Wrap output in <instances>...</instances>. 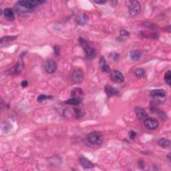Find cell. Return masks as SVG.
Returning <instances> with one entry per match:
<instances>
[{"instance_id": "obj_1", "label": "cell", "mask_w": 171, "mask_h": 171, "mask_svg": "<svg viewBox=\"0 0 171 171\" xmlns=\"http://www.w3.org/2000/svg\"><path fill=\"white\" fill-rule=\"evenodd\" d=\"M78 41L80 45L82 48L83 50L85 52L86 57L88 59H93L96 54L95 48L93 44L88 41L85 40L82 38H79Z\"/></svg>"}, {"instance_id": "obj_2", "label": "cell", "mask_w": 171, "mask_h": 171, "mask_svg": "<svg viewBox=\"0 0 171 171\" xmlns=\"http://www.w3.org/2000/svg\"><path fill=\"white\" fill-rule=\"evenodd\" d=\"M103 134L101 132L95 131L88 134L86 136V140L90 144L93 145H100L103 142Z\"/></svg>"}, {"instance_id": "obj_3", "label": "cell", "mask_w": 171, "mask_h": 171, "mask_svg": "<svg viewBox=\"0 0 171 171\" xmlns=\"http://www.w3.org/2000/svg\"><path fill=\"white\" fill-rule=\"evenodd\" d=\"M126 4L128 6V12L130 13V15L132 17L138 16L140 13L141 11V7L140 4L138 1H131V0H129V1H126Z\"/></svg>"}, {"instance_id": "obj_4", "label": "cell", "mask_w": 171, "mask_h": 171, "mask_svg": "<svg viewBox=\"0 0 171 171\" xmlns=\"http://www.w3.org/2000/svg\"><path fill=\"white\" fill-rule=\"evenodd\" d=\"M44 3L42 1H37V0H24V1H19L18 2V6L28 9H33L36 6L40 4Z\"/></svg>"}, {"instance_id": "obj_5", "label": "cell", "mask_w": 171, "mask_h": 171, "mask_svg": "<svg viewBox=\"0 0 171 171\" xmlns=\"http://www.w3.org/2000/svg\"><path fill=\"white\" fill-rule=\"evenodd\" d=\"M84 80V73L81 69H75L70 76V80L74 84H80Z\"/></svg>"}, {"instance_id": "obj_6", "label": "cell", "mask_w": 171, "mask_h": 171, "mask_svg": "<svg viewBox=\"0 0 171 171\" xmlns=\"http://www.w3.org/2000/svg\"><path fill=\"white\" fill-rule=\"evenodd\" d=\"M144 124L146 128H148L150 131L156 130L159 126V122L156 119L153 118H146L144 119Z\"/></svg>"}, {"instance_id": "obj_7", "label": "cell", "mask_w": 171, "mask_h": 171, "mask_svg": "<svg viewBox=\"0 0 171 171\" xmlns=\"http://www.w3.org/2000/svg\"><path fill=\"white\" fill-rule=\"evenodd\" d=\"M110 78L112 82L118 84H121L124 82V76L123 74L118 70L112 71L111 73H110Z\"/></svg>"}, {"instance_id": "obj_8", "label": "cell", "mask_w": 171, "mask_h": 171, "mask_svg": "<svg viewBox=\"0 0 171 171\" xmlns=\"http://www.w3.org/2000/svg\"><path fill=\"white\" fill-rule=\"evenodd\" d=\"M44 70L47 72L48 74H54L56 71L57 66L56 62L54 60H47L44 63Z\"/></svg>"}, {"instance_id": "obj_9", "label": "cell", "mask_w": 171, "mask_h": 171, "mask_svg": "<svg viewBox=\"0 0 171 171\" xmlns=\"http://www.w3.org/2000/svg\"><path fill=\"white\" fill-rule=\"evenodd\" d=\"M76 21L80 26H85L88 23L89 17L86 13H80L76 16Z\"/></svg>"}, {"instance_id": "obj_10", "label": "cell", "mask_w": 171, "mask_h": 171, "mask_svg": "<svg viewBox=\"0 0 171 171\" xmlns=\"http://www.w3.org/2000/svg\"><path fill=\"white\" fill-rule=\"evenodd\" d=\"M78 161L82 167L84 168H86V169H90V168H93L94 167V165L91 161L89 160L88 158L84 157L82 156L79 157Z\"/></svg>"}, {"instance_id": "obj_11", "label": "cell", "mask_w": 171, "mask_h": 171, "mask_svg": "<svg viewBox=\"0 0 171 171\" xmlns=\"http://www.w3.org/2000/svg\"><path fill=\"white\" fill-rule=\"evenodd\" d=\"M4 18L8 21H13L15 20V13L13 9L11 8H6L4 11Z\"/></svg>"}, {"instance_id": "obj_12", "label": "cell", "mask_w": 171, "mask_h": 171, "mask_svg": "<svg viewBox=\"0 0 171 171\" xmlns=\"http://www.w3.org/2000/svg\"><path fill=\"white\" fill-rule=\"evenodd\" d=\"M99 64H100V68L102 72H105V73H108V72H110V67L108 65L106 61L105 57L104 56L100 57Z\"/></svg>"}, {"instance_id": "obj_13", "label": "cell", "mask_w": 171, "mask_h": 171, "mask_svg": "<svg viewBox=\"0 0 171 171\" xmlns=\"http://www.w3.org/2000/svg\"><path fill=\"white\" fill-rule=\"evenodd\" d=\"M149 95L151 97L163 98L166 96V92L163 89H155V90H150L149 92Z\"/></svg>"}, {"instance_id": "obj_14", "label": "cell", "mask_w": 171, "mask_h": 171, "mask_svg": "<svg viewBox=\"0 0 171 171\" xmlns=\"http://www.w3.org/2000/svg\"><path fill=\"white\" fill-rule=\"evenodd\" d=\"M104 90L106 94L107 95L108 97H111L112 96L117 95L118 94V90L116 88L112 87V86L108 85V84L105 86Z\"/></svg>"}, {"instance_id": "obj_15", "label": "cell", "mask_w": 171, "mask_h": 171, "mask_svg": "<svg viewBox=\"0 0 171 171\" xmlns=\"http://www.w3.org/2000/svg\"><path fill=\"white\" fill-rule=\"evenodd\" d=\"M135 113L136 114V116L139 119H145L147 117V113L143 109V108L136 106L135 108Z\"/></svg>"}, {"instance_id": "obj_16", "label": "cell", "mask_w": 171, "mask_h": 171, "mask_svg": "<svg viewBox=\"0 0 171 171\" xmlns=\"http://www.w3.org/2000/svg\"><path fill=\"white\" fill-rule=\"evenodd\" d=\"M23 68V60H20L16 64L15 66L13 67V70H12V71H13L14 74H20V72H21V71L22 70Z\"/></svg>"}, {"instance_id": "obj_17", "label": "cell", "mask_w": 171, "mask_h": 171, "mask_svg": "<svg viewBox=\"0 0 171 171\" xmlns=\"http://www.w3.org/2000/svg\"><path fill=\"white\" fill-rule=\"evenodd\" d=\"M84 92L82 89L80 88H75L71 92V96L72 98H80L83 95Z\"/></svg>"}, {"instance_id": "obj_18", "label": "cell", "mask_w": 171, "mask_h": 171, "mask_svg": "<svg viewBox=\"0 0 171 171\" xmlns=\"http://www.w3.org/2000/svg\"><path fill=\"white\" fill-rule=\"evenodd\" d=\"M158 144L160 147L163 148H169L170 147L171 143L169 140L166 138H161L158 140Z\"/></svg>"}, {"instance_id": "obj_19", "label": "cell", "mask_w": 171, "mask_h": 171, "mask_svg": "<svg viewBox=\"0 0 171 171\" xmlns=\"http://www.w3.org/2000/svg\"><path fill=\"white\" fill-rule=\"evenodd\" d=\"M67 104L70 105H73V106H78L79 104H80L82 103V100L80 98H72L70 99H68L66 100L64 102Z\"/></svg>"}, {"instance_id": "obj_20", "label": "cell", "mask_w": 171, "mask_h": 171, "mask_svg": "<svg viewBox=\"0 0 171 171\" xmlns=\"http://www.w3.org/2000/svg\"><path fill=\"white\" fill-rule=\"evenodd\" d=\"M142 56V54L140 52L138 51V50H134V51H132L131 52V54H130V57H131V60H138Z\"/></svg>"}, {"instance_id": "obj_21", "label": "cell", "mask_w": 171, "mask_h": 171, "mask_svg": "<svg viewBox=\"0 0 171 171\" xmlns=\"http://www.w3.org/2000/svg\"><path fill=\"white\" fill-rule=\"evenodd\" d=\"M16 39H17V36H4L1 38V44H3L4 43L10 42Z\"/></svg>"}, {"instance_id": "obj_22", "label": "cell", "mask_w": 171, "mask_h": 171, "mask_svg": "<svg viewBox=\"0 0 171 171\" xmlns=\"http://www.w3.org/2000/svg\"><path fill=\"white\" fill-rule=\"evenodd\" d=\"M54 98V96H53L45 95V94H40L37 98V101H38V102L42 103L43 102H44L45 100H48V99H52V98Z\"/></svg>"}, {"instance_id": "obj_23", "label": "cell", "mask_w": 171, "mask_h": 171, "mask_svg": "<svg viewBox=\"0 0 171 171\" xmlns=\"http://www.w3.org/2000/svg\"><path fill=\"white\" fill-rule=\"evenodd\" d=\"M135 76L138 78H144L146 76V72L143 68H138L135 70Z\"/></svg>"}, {"instance_id": "obj_24", "label": "cell", "mask_w": 171, "mask_h": 171, "mask_svg": "<svg viewBox=\"0 0 171 171\" xmlns=\"http://www.w3.org/2000/svg\"><path fill=\"white\" fill-rule=\"evenodd\" d=\"M74 115H75V117L77 119L82 118L84 116V114H85V113H84V112L82 109H79V108H74Z\"/></svg>"}, {"instance_id": "obj_25", "label": "cell", "mask_w": 171, "mask_h": 171, "mask_svg": "<svg viewBox=\"0 0 171 171\" xmlns=\"http://www.w3.org/2000/svg\"><path fill=\"white\" fill-rule=\"evenodd\" d=\"M119 54L116 52H111L108 56V58L111 62H116L119 59Z\"/></svg>"}, {"instance_id": "obj_26", "label": "cell", "mask_w": 171, "mask_h": 171, "mask_svg": "<svg viewBox=\"0 0 171 171\" xmlns=\"http://www.w3.org/2000/svg\"><path fill=\"white\" fill-rule=\"evenodd\" d=\"M164 80H165V82L167 83L168 86H170L171 84V72L170 70L167 71L165 74V77H164Z\"/></svg>"}, {"instance_id": "obj_27", "label": "cell", "mask_w": 171, "mask_h": 171, "mask_svg": "<svg viewBox=\"0 0 171 171\" xmlns=\"http://www.w3.org/2000/svg\"><path fill=\"white\" fill-rule=\"evenodd\" d=\"M53 48H54V53H55V54H56V56H59V55L60 54V47L59 46V45H55L54 47H53Z\"/></svg>"}, {"instance_id": "obj_28", "label": "cell", "mask_w": 171, "mask_h": 171, "mask_svg": "<svg viewBox=\"0 0 171 171\" xmlns=\"http://www.w3.org/2000/svg\"><path fill=\"white\" fill-rule=\"evenodd\" d=\"M136 135H137V133L134 131H131L128 132V136L130 137V138L132 140H134V138H135Z\"/></svg>"}, {"instance_id": "obj_29", "label": "cell", "mask_w": 171, "mask_h": 171, "mask_svg": "<svg viewBox=\"0 0 171 171\" xmlns=\"http://www.w3.org/2000/svg\"><path fill=\"white\" fill-rule=\"evenodd\" d=\"M120 33L122 37H127V36H128L130 34L129 32L126 30H121L120 32Z\"/></svg>"}, {"instance_id": "obj_30", "label": "cell", "mask_w": 171, "mask_h": 171, "mask_svg": "<svg viewBox=\"0 0 171 171\" xmlns=\"http://www.w3.org/2000/svg\"><path fill=\"white\" fill-rule=\"evenodd\" d=\"M21 86H22L23 88L27 87V86H28V82L27 80H23L22 82H21Z\"/></svg>"}, {"instance_id": "obj_31", "label": "cell", "mask_w": 171, "mask_h": 171, "mask_svg": "<svg viewBox=\"0 0 171 171\" xmlns=\"http://www.w3.org/2000/svg\"><path fill=\"white\" fill-rule=\"evenodd\" d=\"M96 4H99V5H103L106 4V1H94Z\"/></svg>"}, {"instance_id": "obj_32", "label": "cell", "mask_w": 171, "mask_h": 171, "mask_svg": "<svg viewBox=\"0 0 171 171\" xmlns=\"http://www.w3.org/2000/svg\"><path fill=\"white\" fill-rule=\"evenodd\" d=\"M167 157H168V160L170 161V153L168 154V156H167Z\"/></svg>"}]
</instances>
